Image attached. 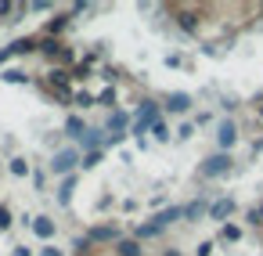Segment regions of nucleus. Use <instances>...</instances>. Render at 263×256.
<instances>
[{
  "label": "nucleus",
  "instance_id": "f257e3e1",
  "mask_svg": "<svg viewBox=\"0 0 263 256\" xmlns=\"http://www.w3.org/2000/svg\"><path fill=\"white\" fill-rule=\"evenodd\" d=\"M231 166H234V159H231L227 152H216V155H209V159L198 166V177L213 180V177H223V173H231Z\"/></svg>",
  "mask_w": 263,
  "mask_h": 256
},
{
  "label": "nucleus",
  "instance_id": "f03ea898",
  "mask_svg": "<svg viewBox=\"0 0 263 256\" xmlns=\"http://www.w3.org/2000/svg\"><path fill=\"white\" fill-rule=\"evenodd\" d=\"M155 123H159V105H155V101H141V112H137V119H134L130 134H134V137H141V134H148Z\"/></svg>",
  "mask_w": 263,
  "mask_h": 256
},
{
  "label": "nucleus",
  "instance_id": "7ed1b4c3",
  "mask_svg": "<svg viewBox=\"0 0 263 256\" xmlns=\"http://www.w3.org/2000/svg\"><path fill=\"white\" fill-rule=\"evenodd\" d=\"M80 162H83V155L72 152V148H65V152H58V155L51 159V173H54V177H69Z\"/></svg>",
  "mask_w": 263,
  "mask_h": 256
},
{
  "label": "nucleus",
  "instance_id": "20e7f679",
  "mask_svg": "<svg viewBox=\"0 0 263 256\" xmlns=\"http://www.w3.org/2000/svg\"><path fill=\"white\" fill-rule=\"evenodd\" d=\"M87 238H90V242H116V245L123 242V234H119V227H116V224H98V227H90V231H87Z\"/></svg>",
  "mask_w": 263,
  "mask_h": 256
},
{
  "label": "nucleus",
  "instance_id": "39448f33",
  "mask_svg": "<svg viewBox=\"0 0 263 256\" xmlns=\"http://www.w3.org/2000/svg\"><path fill=\"white\" fill-rule=\"evenodd\" d=\"M234 209H238V206H234V198H216V202L209 206V220H216V224L223 227V224H227V216H231Z\"/></svg>",
  "mask_w": 263,
  "mask_h": 256
},
{
  "label": "nucleus",
  "instance_id": "423d86ee",
  "mask_svg": "<svg viewBox=\"0 0 263 256\" xmlns=\"http://www.w3.org/2000/svg\"><path fill=\"white\" fill-rule=\"evenodd\" d=\"M177 220H184V206H170V209H162V213H155L152 216V224L159 227V231H166L170 224H177Z\"/></svg>",
  "mask_w": 263,
  "mask_h": 256
},
{
  "label": "nucleus",
  "instance_id": "0eeeda50",
  "mask_svg": "<svg viewBox=\"0 0 263 256\" xmlns=\"http://www.w3.org/2000/svg\"><path fill=\"white\" fill-rule=\"evenodd\" d=\"M216 141H220V148L227 152V148H234V141H238V126L231 123V119H223L220 123V130H216Z\"/></svg>",
  "mask_w": 263,
  "mask_h": 256
},
{
  "label": "nucleus",
  "instance_id": "6e6552de",
  "mask_svg": "<svg viewBox=\"0 0 263 256\" xmlns=\"http://www.w3.org/2000/svg\"><path fill=\"white\" fill-rule=\"evenodd\" d=\"M33 234L36 238H54V220L51 216H36L33 220Z\"/></svg>",
  "mask_w": 263,
  "mask_h": 256
},
{
  "label": "nucleus",
  "instance_id": "1a4fd4ad",
  "mask_svg": "<svg viewBox=\"0 0 263 256\" xmlns=\"http://www.w3.org/2000/svg\"><path fill=\"white\" fill-rule=\"evenodd\" d=\"M116 256H144V249H141L137 238H123V242L116 245Z\"/></svg>",
  "mask_w": 263,
  "mask_h": 256
},
{
  "label": "nucleus",
  "instance_id": "9d476101",
  "mask_svg": "<svg viewBox=\"0 0 263 256\" xmlns=\"http://www.w3.org/2000/svg\"><path fill=\"white\" fill-rule=\"evenodd\" d=\"M47 80H51V87H58V90L65 94V90H69V80H72V76H69L65 69H51V72H47Z\"/></svg>",
  "mask_w": 263,
  "mask_h": 256
},
{
  "label": "nucleus",
  "instance_id": "9b49d317",
  "mask_svg": "<svg viewBox=\"0 0 263 256\" xmlns=\"http://www.w3.org/2000/svg\"><path fill=\"white\" fill-rule=\"evenodd\" d=\"M166 108H170V112H187V108H191V98H187V94H170V98H166Z\"/></svg>",
  "mask_w": 263,
  "mask_h": 256
},
{
  "label": "nucleus",
  "instance_id": "f8f14e48",
  "mask_svg": "<svg viewBox=\"0 0 263 256\" xmlns=\"http://www.w3.org/2000/svg\"><path fill=\"white\" fill-rule=\"evenodd\" d=\"M202 213H209L205 198H195V202H187V206H184V220H198Z\"/></svg>",
  "mask_w": 263,
  "mask_h": 256
},
{
  "label": "nucleus",
  "instance_id": "ddd939ff",
  "mask_svg": "<svg viewBox=\"0 0 263 256\" xmlns=\"http://www.w3.org/2000/svg\"><path fill=\"white\" fill-rule=\"evenodd\" d=\"M65 134H69V137H76V141H83V134H87L83 119H80V116H69V123H65Z\"/></svg>",
  "mask_w": 263,
  "mask_h": 256
},
{
  "label": "nucleus",
  "instance_id": "4468645a",
  "mask_svg": "<svg viewBox=\"0 0 263 256\" xmlns=\"http://www.w3.org/2000/svg\"><path fill=\"white\" fill-rule=\"evenodd\" d=\"M29 51H40V44H36V40H15V44L8 47V54H29Z\"/></svg>",
  "mask_w": 263,
  "mask_h": 256
},
{
  "label": "nucleus",
  "instance_id": "2eb2a0df",
  "mask_svg": "<svg viewBox=\"0 0 263 256\" xmlns=\"http://www.w3.org/2000/svg\"><path fill=\"white\" fill-rule=\"evenodd\" d=\"M126 123H130V116H126V112H112V116H108V130H112V134H123V130H126Z\"/></svg>",
  "mask_w": 263,
  "mask_h": 256
},
{
  "label": "nucleus",
  "instance_id": "dca6fc26",
  "mask_svg": "<svg viewBox=\"0 0 263 256\" xmlns=\"http://www.w3.org/2000/svg\"><path fill=\"white\" fill-rule=\"evenodd\" d=\"M65 26H69V15H54V19H51V22H47V36H51V40H54V36H58V33H62V29H65Z\"/></svg>",
  "mask_w": 263,
  "mask_h": 256
},
{
  "label": "nucleus",
  "instance_id": "f3484780",
  "mask_svg": "<svg viewBox=\"0 0 263 256\" xmlns=\"http://www.w3.org/2000/svg\"><path fill=\"white\" fill-rule=\"evenodd\" d=\"M238 238H241V227L238 224H223L220 227V242H238Z\"/></svg>",
  "mask_w": 263,
  "mask_h": 256
},
{
  "label": "nucleus",
  "instance_id": "a211bd4d",
  "mask_svg": "<svg viewBox=\"0 0 263 256\" xmlns=\"http://www.w3.org/2000/svg\"><path fill=\"white\" fill-rule=\"evenodd\" d=\"M72 188H76V180H72V177H65V184H62V191H58L62 206H69V202H72Z\"/></svg>",
  "mask_w": 263,
  "mask_h": 256
},
{
  "label": "nucleus",
  "instance_id": "6ab92c4d",
  "mask_svg": "<svg viewBox=\"0 0 263 256\" xmlns=\"http://www.w3.org/2000/svg\"><path fill=\"white\" fill-rule=\"evenodd\" d=\"M101 144V130H87L83 134V148H98Z\"/></svg>",
  "mask_w": 263,
  "mask_h": 256
},
{
  "label": "nucleus",
  "instance_id": "aec40b11",
  "mask_svg": "<svg viewBox=\"0 0 263 256\" xmlns=\"http://www.w3.org/2000/svg\"><path fill=\"white\" fill-rule=\"evenodd\" d=\"M72 252H76V256H87V252H90V238H87V234L76 238V242H72Z\"/></svg>",
  "mask_w": 263,
  "mask_h": 256
},
{
  "label": "nucleus",
  "instance_id": "412c9836",
  "mask_svg": "<svg viewBox=\"0 0 263 256\" xmlns=\"http://www.w3.org/2000/svg\"><path fill=\"white\" fill-rule=\"evenodd\" d=\"M40 51H44V54H62V44H58V40H51V36H47V40H44V44H40Z\"/></svg>",
  "mask_w": 263,
  "mask_h": 256
},
{
  "label": "nucleus",
  "instance_id": "4be33fe9",
  "mask_svg": "<svg viewBox=\"0 0 263 256\" xmlns=\"http://www.w3.org/2000/svg\"><path fill=\"white\" fill-rule=\"evenodd\" d=\"M98 162H101V152H87V155H83V162H80V166H83V170H94V166H98Z\"/></svg>",
  "mask_w": 263,
  "mask_h": 256
},
{
  "label": "nucleus",
  "instance_id": "5701e85b",
  "mask_svg": "<svg viewBox=\"0 0 263 256\" xmlns=\"http://www.w3.org/2000/svg\"><path fill=\"white\" fill-rule=\"evenodd\" d=\"M11 173H15V177H26V173H29V162H26V159H11Z\"/></svg>",
  "mask_w": 263,
  "mask_h": 256
},
{
  "label": "nucleus",
  "instance_id": "b1692460",
  "mask_svg": "<svg viewBox=\"0 0 263 256\" xmlns=\"http://www.w3.org/2000/svg\"><path fill=\"white\" fill-rule=\"evenodd\" d=\"M4 80H8V83H26L29 76H26V72H18V69H8V72H4Z\"/></svg>",
  "mask_w": 263,
  "mask_h": 256
},
{
  "label": "nucleus",
  "instance_id": "393cba45",
  "mask_svg": "<svg viewBox=\"0 0 263 256\" xmlns=\"http://www.w3.org/2000/svg\"><path fill=\"white\" fill-rule=\"evenodd\" d=\"M98 105H116V90H112V87L101 90V94H98Z\"/></svg>",
  "mask_w": 263,
  "mask_h": 256
},
{
  "label": "nucleus",
  "instance_id": "a878e982",
  "mask_svg": "<svg viewBox=\"0 0 263 256\" xmlns=\"http://www.w3.org/2000/svg\"><path fill=\"white\" fill-rule=\"evenodd\" d=\"M94 101H98V98H90L87 90H83V94H72V105H83V108H87V105H94Z\"/></svg>",
  "mask_w": 263,
  "mask_h": 256
},
{
  "label": "nucleus",
  "instance_id": "bb28decb",
  "mask_svg": "<svg viewBox=\"0 0 263 256\" xmlns=\"http://www.w3.org/2000/svg\"><path fill=\"white\" fill-rule=\"evenodd\" d=\"M152 134H155L159 141H170V130H166V123H162V119H159V123L152 126Z\"/></svg>",
  "mask_w": 263,
  "mask_h": 256
},
{
  "label": "nucleus",
  "instance_id": "cd10ccee",
  "mask_svg": "<svg viewBox=\"0 0 263 256\" xmlns=\"http://www.w3.org/2000/svg\"><path fill=\"white\" fill-rule=\"evenodd\" d=\"M180 26H184L187 33H195V29H198V22H195V15H180Z\"/></svg>",
  "mask_w": 263,
  "mask_h": 256
},
{
  "label": "nucleus",
  "instance_id": "c85d7f7f",
  "mask_svg": "<svg viewBox=\"0 0 263 256\" xmlns=\"http://www.w3.org/2000/svg\"><path fill=\"white\" fill-rule=\"evenodd\" d=\"M11 227V213H8V206H0V231H8Z\"/></svg>",
  "mask_w": 263,
  "mask_h": 256
},
{
  "label": "nucleus",
  "instance_id": "c756f323",
  "mask_svg": "<svg viewBox=\"0 0 263 256\" xmlns=\"http://www.w3.org/2000/svg\"><path fill=\"white\" fill-rule=\"evenodd\" d=\"M191 134H195V126H191V123H184V126L177 130V137H191Z\"/></svg>",
  "mask_w": 263,
  "mask_h": 256
},
{
  "label": "nucleus",
  "instance_id": "7c9ffc66",
  "mask_svg": "<svg viewBox=\"0 0 263 256\" xmlns=\"http://www.w3.org/2000/svg\"><path fill=\"white\" fill-rule=\"evenodd\" d=\"M198 256H213V242H202L198 245Z\"/></svg>",
  "mask_w": 263,
  "mask_h": 256
},
{
  "label": "nucleus",
  "instance_id": "2f4dec72",
  "mask_svg": "<svg viewBox=\"0 0 263 256\" xmlns=\"http://www.w3.org/2000/svg\"><path fill=\"white\" fill-rule=\"evenodd\" d=\"M40 256H65V252H62V249H54V245H51V249H44V252H40Z\"/></svg>",
  "mask_w": 263,
  "mask_h": 256
},
{
  "label": "nucleus",
  "instance_id": "473e14b6",
  "mask_svg": "<svg viewBox=\"0 0 263 256\" xmlns=\"http://www.w3.org/2000/svg\"><path fill=\"white\" fill-rule=\"evenodd\" d=\"M15 256H33V252H29L26 245H18V249H15Z\"/></svg>",
  "mask_w": 263,
  "mask_h": 256
},
{
  "label": "nucleus",
  "instance_id": "72a5a7b5",
  "mask_svg": "<svg viewBox=\"0 0 263 256\" xmlns=\"http://www.w3.org/2000/svg\"><path fill=\"white\" fill-rule=\"evenodd\" d=\"M162 256H180V249H162Z\"/></svg>",
  "mask_w": 263,
  "mask_h": 256
},
{
  "label": "nucleus",
  "instance_id": "f704fd0d",
  "mask_svg": "<svg viewBox=\"0 0 263 256\" xmlns=\"http://www.w3.org/2000/svg\"><path fill=\"white\" fill-rule=\"evenodd\" d=\"M256 213H259V224H263V202H259V206H256Z\"/></svg>",
  "mask_w": 263,
  "mask_h": 256
},
{
  "label": "nucleus",
  "instance_id": "c9c22d12",
  "mask_svg": "<svg viewBox=\"0 0 263 256\" xmlns=\"http://www.w3.org/2000/svg\"><path fill=\"white\" fill-rule=\"evenodd\" d=\"M259 119H263V105H259Z\"/></svg>",
  "mask_w": 263,
  "mask_h": 256
}]
</instances>
